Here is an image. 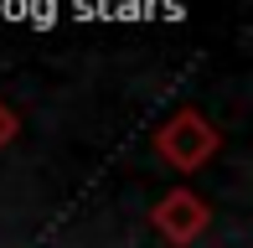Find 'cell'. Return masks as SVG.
Returning a JSON list of instances; mask_svg holds the SVG:
<instances>
[{"label":"cell","instance_id":"obj_1","mask_svg":"<svg viewBox=\"0 0 253 248\" xmlns=\"http://www.w3.org/2000/svg\"><path fill=\"white\" fill-rule=\"evenodd\" d=\"M217 150H222V134L202 109H176L155 129V155L166 165H176V171H202Z\"/></svg>","mask_w":253,"mask_h":248},{"label":"cell","instance_id":"obj_3","mask_svg":"<svg viewBox=\"0 0 253 248\" xmlns=\"http://www.w3.org/2000/svg\"><path fill=\"white\" fill-rule=\"evenodd\" d=\"M16 134H21V119H16V109H5V104H0V150H5V145L16 140Z\"/></svg>","mask_w":253,"mask_h":248},{"label":"cell","instance_id":"obj_2","mask_svg":"<svg viewBox=\"0 0 253 248\" xmlns=\"http://www.w3.org/2000/svg\"><path fill=\"white\" fill-rule=\"evenodd\" d=\"M207 222H212V207H207V202H202L191 186L166 191V197H160L155 207H150V228H155L166 243H176V248L197 243L202 233H207Z\"/></svg>","mask_w":253,"mask_h":248}]
</instances>
